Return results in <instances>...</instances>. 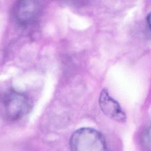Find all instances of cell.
Instances as JSON below:
<instances>
[{
	"instance_id": "cell-1",
	"label": "cell",
	"mask_w": 151,
	"mask_h": 151,
	"mask_svg": "<svg viewBox=\"0 0 151 151\" xmlns=\"http://www.w3.org/2000/svg\"><path fill=\"white\" fill-rule=\"evenodd\" d=\"M70 147L73 150L103 151L107 150V143L103 134L90 127H82L71 136Z\"/></svg>"
},
{
	"instance_id": "cell-2",
	"label": "cell",
	"mask_w": 151,
	"mask_h": 151,
	"mask_svg": "<svg viewBox=\"0 0 151 151\" xmlns=\"http://www.w3.org/2000/svg\"><path fill=\"white\" fill-rule=\"evenodd\" d=\"M2 105L6 119L10 121H17L28 113L30 109V101L25 93L9 90L3 96Z\"/></svg>"
},
{
	"instance_id": "cell-3",
	"label": "cell",
	"mask_w": 151,
	"mask_h": 151,
	"mask_svg": "<svg viewBox=\"0 0 151 151\" xmlns=\"http://www.w3.org/2000/svg\"><path fill=\"white\" fill-rule=\"evenodd\" d=\"M42 9L39 1L22 0L17 1L12 8L14 21L18 25L26 27L34 23L38 18Z\"/></svg>"
},
{
	"instance_id": "cell-4",
	"label": "cell",
	"mask_w": 151,
	"mask_h": 151,
	"mask_svg": "<svg viewBox=\"0 0 151 151\" xmlns=\"http://www.w3.org/2000/svg\"><path fill=\"white\" fill-rule=\"evenodd\" d=\"M99 103L102 111L109 118L119 122L123 123L126 120L125 113L119 103L112 98L106 89H103L100 94Z\"/></svg>"
},
{
	"instance_id": "cell-5",
	"label": "cell",
	"mask_w": 151,
	"mask_h": 151,
	"mask_svg": "<svg viewBox=\"0 0 151 151\" xmlns=\"http://www.w3.org/2000/svg\"><path fill=\"white\" fill-rule=\"evenodd\" d=\"M150 128L146 127L142 132L140 136V146L143 150H150Z\"/></svg>"
},
{
	"instance_id": "cell-6",
	"label": "cell",
	"mask_w": 151,
	"mask_h": 151,
	"mask_svg": "<svg viewBox=\"0 0 151 151\" xmlns=\"http://www.w3.org/2000/svg\"><path fill=\"white\" fill-rule=\"evenodd\" d=\"M150 13L148 14L147 17H146V33L149 34V36L150 35Z\"/></svg>"
}]
</instances>
